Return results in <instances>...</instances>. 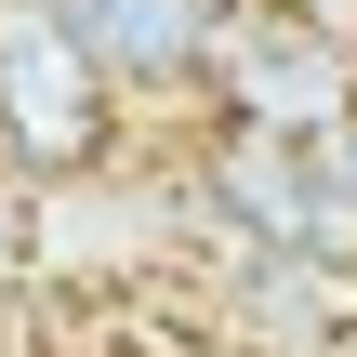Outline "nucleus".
<instances>
[{
  "label": "nucleus",
  "mask_w": 357,
  "mask_h": 357,
  "mask_svg": "<svg viewBox=\"0 0 357 357\" xmlns=\"http://www.w3.org/2000/svg\"><path fill=\"white\" fill-rule=\"evenodd\" d=\"M331 185H344V199H357V119H344V132H331Z\"/></svg>",
  "instance_id": "obj_5"
},
{
  "label": "nucleus",
  "mask_w": 357,
  "mask_h": 357,
  "mask_svg": "<svg viewBox=\"0 0 357 357\" xmlns=\"http://www.w3.org/2000/svg\"><path fill=\"white\" fill-rule=\"evenodd\" d=\"M225 132H278V146H318L357 119V53H331L318 26H291L278 0H238L225 40H212V93H199Z\"/></svg>",
  "instance_id": "obj_2"
},
{
  "label": "nucleus",
  "mask_w": 357,
  "mask_h": 357,
  "mask_svg": "<svg viewBox=\"0 0 357 357\" xmlns=\"http://www.w3.org/2000/svg\"><path fill=\"white\" fill-rule=\"evenodd\" d=\"M53 13H66V40L106 66L119 106H199V93H212V40H225L238 0H53Z\"/></svg>",
  "instance_id": "obj_3"
},
{
  "label": "nucleus",
  "mask_w": 357,
  "mask_h": 357,
  "mask_svg": "<svg viewBox=\"0 0 357 357\" xmlns=\"http://www.w3.org/2000/svg\"><path fill=\"white\" fill-rule=\"evenodd\" d=\"M278 13H291V26H318L331 53H357V0H278Z\"/></svg>",
  "instance_id": "obj_4"
},
{
  "label": "nucleus",
  "mask_w": 357,
  "mask_h": 357,
  "mask_svg": "<svg viewBox=\"0 0 357 357\" xmlns=\"http://www.w3.org/2000/svg\"><path fill=\"white\" fill-rule=\"evenodd\" d=\"M93 159H119V93H106V66L66 40L53 0H0V172H13V185H66V172H93Z\"/></svg>",
  "instance_id": "obj_1"
}]
</instances>
